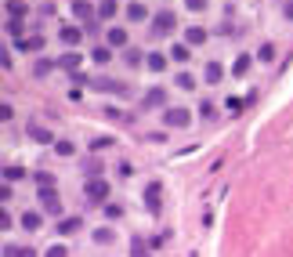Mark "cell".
Returning a JSON list of instances; mask_svg holds the SVG:
<instances>
[{"label": "cell", "mask_w": 293, "mask_h": 257, "mask_svg": "<svg viewBox=\"0 0 293 257\" xmlns=\"http://www.w3.org/2000/svg\"><path fill=\"white\" fill-rule=\"evenodd\" d=\"M83 196H87V203H105V199H109V181H105V178H87Z\"/></svg>", "instance_id": "cell-1"}, {"label": "cell", "mask_w": 293, "mask_h": 257, "mask_svg": "<svg viewBox=\"0 0 293 257\" xmlns=\"http://www.w3.org/2000/svg\"><path fill=\"white\" fill-rule=\"evenodd\" d=\"M163 123H166V127H188V123H192V109H181V105L163 109Z\"/></svg>", "instance_id": "cell-2"}, {"label": "cell", "mask_w": 293, "mask_h": 257, "mask_svg": "<svg viewBox=\"0 0 293 257\" xmlns=\"http://www.w3.org/2000/svg\"><path fill=\"white\" fill-rule=\"evenodd\" d=\"M36 196H40V206H44L51 218H58V214H62V199H58V192H55V189H40Z\"/></svg>", "instance_id": "cell-3"}, {"label": "cell", "mask_w": 293, "mask_h": 257, "mask_svg": "<svg viewBox=\"0 0 293 257\" xmlns=\"http://www.w3.org/2000/svg\"><path fill=\"white\" fill-rule=\"evenodd\" d=\"M145 206H149V214H159V206H163V185L159 181L145 185Z\"/></svg>", "instance_id": "cell-4"}, {"label": "cell", "mask_w": 293, "mask_h": 257, "mask_svg": "<svg viewBox=\"0 0 293 257\" xmlns=\"http://www.w3.org/2000/svg\"><path fill=\"white\" fill-rule=\"evenodd\" d=\"M174 26H178V15L174 11H159L156 18H152V33H174Z\"/></svg>", "instance_id": "cell-5"}, {"label": "cell", "mask_w": 293, "mask_h": 257, "mask_svg": "<svg viewBox=\"0 0 293 257\" xmlns=\"http://www.w3.org/2000/svg\"><path fill=\"white\" fill-rule=\"evenodd\" d=\"M94 15H98V11L91 8V0H72V18H80V22H87V26H91Z\"/></svg>", "instance_id": "cell-6"}, {"label": "cell", "mask_w": 293, "mask_h": 257, "mask_svg": "<svg viewBox=\"0 0 293 257\" xmlns=\"http://www.w3.org/2000/svg\"><path fill=\"white\" fill-rule=\"evenodd\" d=\"M26 134H29L33 142H40V145H55V134L47 131V127H40V123H29V127H26Z\"/></svg>", "instance_id": "cell-7"}, {"label": "cell", "mask_w": 293, "mask_h": 257, "mask_svg": "<svg viewBox=\"0 0 293 257\" xmlns=\"http://www.w3.org/2000/svg\"><path fill=\"white\" fill-rule=\"evenodd\" d=\"M58 40L65 48H76L80 40H83V29H76V26H62V33H58Z\"/></svg>", "instance_id": "cell-8"}, {"label": "cell", "mask_w": 293, "mask_h": 257, "mask_svg": "<svg viewBox=\"0 0 293 257\" xmlns=\"http://www.w3.org/2000/svg\"><path fill=\"white\" fill-rule=\"evenodd\" d=\"M105 44H109V48H127V29H123V26H112V29L105 33Z\"/></svg>", "instance_id": "cell-9"}, {"label": "cell", "mask_w": 293, "mask_h": 257, "mask_svg": "<svg viewBox=\"0 0 293 257\" xmlns=\"http://www.w3.org/2000/svg\"><path fill=\"white\" fill-rule=\"evenodd\" d=\"M80 62H83V55H80V51H65V55L58 58V65H62V69H69L72 76L80 73Z\"/></svg>", "instance_id": "cell-10"}, {"label": "cell", "mask_w": 293, "mask_h": 257, "mask_svg": "<svg viewBox=\"0 0 293 257\" xmlns=\"http://www.w3.org/2000/svg\"><path fill=\"white\" fill-rule=\"evenodd\" d=\"M94 91H112V95H127V83H116V80H91Z\"/></svg>", "instance_id": "cell-11"}, {"label": "cell", "mask_w": 293, "mask_h": 257, "mask_svg": "<svg viewBox=\"0 0 293 257\" xmlns=\"http://www.w3.org/2000/svg\"><path fill=\"white\" fill-rule=\"evenodd\" d=\"M185 44H188V48L206 44V29H203V26H188V29H185Z\"/></svg>", "instance_id": "cell-12"}, {"label": "cell", "mask_w": 293, "mask_h": 257, "mask_svg": "<svg viewBox=\"0 0 293 257\" xmlns=\"http://www.w3.org/2000/svg\"><path fill=\"white\" fill-rule=\"evenodd\" d=\"M55 65H58V62H51V58H36V62H33V76H36V80H44V76L55 73Z\"/></svg>", "instance_id": "cell-13"}, {"label": "cell", "mask_w": 293, "mask_h": 257, "mask_svg": "<svg viewBox=\"0 0 293 257\" xmlns=\"http://www.w3.org/2000/svg\"><path fill=\"white\" fill-rule=\"evenodd\" d=\"M127 18L131 22H145L149 18V8L141 4V0H131V4H127Z\"/></svg>", "instance_id": "cell-14"}, {"label": "cell", "mask_w": 293, "mask_h": 257, "mask_svg": "<svg viewBox=\"0 0 293 257\" xmlns=\"http://www.w3.org/2000/svg\"><path fill=\"white\" fill-rule=\"evenodd\" d=\"M159 105H166V91L163 87H152L145 95V109H159Z\"/></svg>", "instance_id": "cell-15"}, {"label": "cell", "mask_w": 293, "mask_h": 257, "mask_svg": "<svg viewBox=\"0 0 293 257\" xmlns=\"http://www.w3.org/2000/svg\"><path fill=\"white\" fill-rule=\"evenodd\" d=\"M4 11H8V18H15V22H22L29 8L22 4V0H8V4H4Z\"/></svg>", "instance_id": "cell-16"}, {"label": "cell", "mask_w": 293, "mask_h": 257, "mask_svg": "<svg viewBox=\"0 0 293 257\" xmlns=\"http://www.w3.org/2000/svg\"><path fill=\"white\" fill-rule=\"evenodd\" d=\"M166 62H170V58H166L163 51H152V55L145 58V65H149L152 73H163V69H166Z\"/></svg>", "instance_id": "cell-17"}, {"label": "cell", "mask_w": 293, "mask_h": 257, "mask_svg": "<svg viewBox=\"0 0 293 257\" xmlns=\"http://www.w3.org/2000/svg\"><path fill=\"white\" fill-rule=\"evenodd\" d=\"M40 225H44V218H40L36 210H26V214H22V228H26V232H36Z\"/></svg>", "instance_id": "cell-18"}, {"label": "cell", "mask_w": 293, "mask_h": 257, "mask_svg": "<svg viewBox=\"0 0 293 257\" xmlns=\"http://www.w3.org/2000/svg\"><path fill=\"white\" fill-rule=\"evenodd\" d=\"M225 80V65L221 62H206V83H221Z\"/></svg>", "instance_id": "cell-19"}, {"label": "cell", "mask_w": 293, "mask_h": 257, "mask_svg": "<svg viewBox=\"0 0 293 257\" xmlns=\"http://www.w3.org/2000/svg\"><path fill=\"white\" fill-rule=\"evenodd\" d=\"M26 178V167H18V163H4V181L11 185V181H22Z\"/></svg>", "instance_id": "cell-20"}, {"label": "cell", "mask_w": 293, "mask_h": 257, "mask_svg": "<svg viewBox=\"0 0 293 257\" xmlns=\"http://www.w3.org/2000/svg\"><path fill=\"white\" fill-rule=\"evenodd\" d=\"M18 51H44V36H26V40H18Z\"/></svg>", "instance_id": "cell-21"}, {"label": "cell", "mask_w": 293, "mask_h": 257, "mask_svg": "<svg viewBox=\"0 0 293 257\" xmlns=\"http://www.w3.org/2000/svg\"><path fill=\"white\" fill-rule=\"evenodd\" d=\"M80 225H83V218H62L58 221V232L62 236H72V232H80Z\"/></svg>", "instance_id": "cell-22"}, {"label": "cell", "mask_w": 293, "mask_h": 257, "mask_svg": "<svg viewBox=\"0 0 293 257\" xmlns=\"http://www.w3.org/2000/svg\"><path fill=\"white\" fill-rule=\"evenodd\" d=\"M116 11H119V4H116V0H102V4H98V18H105V22H109Z\"/></svg>", "instance_id": "cell-23"}, {"label": "cell", "mask_w": 293, "mask_h": 257, "mask_svg": "<svg viewBox=\"0 0 293 257\" xmlns=\"http://www.w3.org/2000/svg\"><path fill=\"white\" fill-rule=\"evenodd\" d=\"M250 62H254V58H250V55L242 51V55L235 58V65H232V73H235V76H246V73H250Z\"/></svg>", "instance_id": "cell-24"}, {"label": "cell", "mask_w": 293, "mask_h": 257, "mask_svg": "<svg viewBox=\"0 0 293 257\" xmlns=\"http://www.w3.org/2000/svg\"><path fill=\"white\" fill-rule=\"evenodd\" d=\"M170 58H174V62H188V58H192L188 44H174V48H170Z\"/></svg>", "instance_id": "cell-25"}, {"label": "cell", "mask_w": 293, "mask_h": 257, "mask_svg": "<svg viewBox=\"0 0 293 257\" xmlns=\"http://www.w3.org/2000/svg\"><path fill=\"white\" fill-rule=\"evenodd\" d=\"M131 257H152V253H149V246L141 243V236H134V239H131Z\"/></svg>", "instance_id": "cell-26"}, {"label": "cell", "mask_w": 293, "mask_h": 257, "mask_svg": "<svg viewBox=\"0 0 293 257\" xmlns=\"http://www.w3.org/2000/svg\"><path fill=\"white\" fill-rule=\"evenodd\" d=\"M91 58H94L98 65H105V62L112 58V48H109V44H102V48H94V55H91Z\"/></svg>", "instance_id": "cell-27"}, {"label": "cell", "mask_w": 293, "mask_h": 257, "mask_svg": "<svg viewBox=\"0 0 293 257\" xmlns=\"http://www.w3.org/2000/svg\"><path fill=\"white\" fill-rule=\"evenodd\" d=\"M83 174H87V178H102V163L98 159H87V163H83Z\"/></svg>", "instance_id": "cell-28"}, {"label": "cell", "mask_w": 293, "mask_h": 257, "mask_svg": "<svg viewBox=\"0 0 293 257\" xmlns=\"http://www.w3.org/2000/svg\"><path fill=\"white\" fill-rule=\"evenodd\" d=\"M55 152H58V156H76V145L62 138V142H55Z\"/></svg>", "instance_id": "cell-29"}, {"label": "cell", "mask_w": 293, "mask_h": 257, "mask_svg": "<svg viewBox=\"0 0 293 257\" xmlns=\"http://www.w3.org/2000/svg\"><path fill=\"white\" fill-rule=\"evenodd\" d=\"M123 62H127L131 69H138V65H141V51H134V48H131V51H123Z\"/></svg>", "instance_id": "cell-30"}, {"label": "cell", "mask_w": 293, "mask_h": 257, "mask_svg": "<svg viewBox=\"0 0 293 257\" xmlns=\"http://www.w3.org/2000/svg\"><path fill=\"white\" fill-rule=\"evenodd\" d=\"M112 239H116V236H112V228H98V232H94V243H102V246H109Z\"/></svg>", "instance_id": "cell-31"}, {"label": "cell", "mask_w": 293, "mask_h": 257, "mask_svg": "<svg viewBox=\"0 0 293 257\" xmlns=\"http://www.w3.org/2000/svg\"><path fill=\"white\" fill-rule=\"evenodd\" d=\"M178 87H181V91H192V87H196L192 73H178Z\"/></svg>", "instance_id": "cell-32"}, {"label": "cell", "mask_w": 293, "mask_h": 257, "mask_svg": "<svg viewBox=\"0 0 293 257\" xmlns=\"http://www.w3.org/2000/svg\"><path fill=\"white\" fill-rule=\"evenodd\" d=\"M4 29H8V36H18V40H22V29H26V26H22V22H15V18H8V26H4Z\"/></svg>", "instance_id": "cell-33"}, {"label": "cell", "mask_w": 293, "mask_h": 257, "mask_svg": "<svg viewBox=\"0 0 293 257\" xmlns=\"http://www.w3.org/2000/svg\"><path fill=\"white\" fill-rule=\"evenodd\" d=\"M257 58H261V62H275V48H272V44H261Z\"/></svg>", "instance_id": "cell-34"}, {"label": "cell", "mask_w": 293, "mask_h": 257, "mask_svg": "<svg viewBox=\"0 0 293 257\" xmlns=\"http://www.w3.org/2000/svg\"><path fill=\"white\" fill-rule=\"evenodd\" d=\"M44 257H69V250H65L62 243H55V246H47V250H44Z\"/></svg>", "instance_id": "cell-35"}, {"label": "cell", "mask_w": 293, "mask_h": 257, "mask_svg": "<svg viewBox=\"0 0 293 257\" xmlns=\"http://www.w3.org/2000/svg\"><path fill=\"white\" fill-rule=\"evenodd\" d=\"M112 145V138H94L91 142V152H102V149H109Z\"/></svg>", "instance_id": "cell-36"}, {"label": "cell", "mask_w": 293, "mask_h": 257, "mask_svg": "<svg viewBox=\"0 0 293 257\" xmlns=\"http://www.w3.org/2000/svg\"><path fill=\"white\" fill-rule=\"evenodd\" d=\"M225 109H228V112H242V98H228Z\"/></svg>", "instance_id": "cell-37"}, {"label": "cell", "mask_w": 293, "mask_h": 257, "mask_svg": "<svg viewBox=\"0 0 293 257\" xmlns=\"http://www.w3.org/2000/svg\"><path fill=\"white\" fill-rule=\"evenodd\" d=\"M188 11H206V0H185Z\"/></svg>", "instance_id": "cell-38"}, {"label": "cell", "mask_w": 293, "mask_h": 257, "mask_svg": "<svg viewBox=\"0 0 293 257\" xmlns=\"http://www.w3.org/2000/svg\"><path fill=\"white\" fill-rule=\"evenodd\" d=\"M214 109H217V105H214V102H203V105H199V112H203V116H206V120H210V116H214Z\"/></svg>", "instance_id": "cell-39"}, {"label": "cell", "mask_w": 293, "mask_h": 257, "mask_svg": "<svg viewBox=\"0 0 293 257\" xmlns=\"http://www.w3.org/2000/svg\"><path fill=\"white\" fill-rule=\"evenodd\" d=\"M105 214H109V218H119L123 206H119V203H109V206H105Z\"/></svg>", "instance_id": "cell-40"}, {"label": "cell", "mask_w": 293, "mask_h": 257, "mask_svg": "<svg viewBox=\"0 0 293 257\" xmlns=\"http://www.w3.org/2000/svg\"><path fill=\"white\" fill-rule=\"evenodd\" d=\"M282 11H286V18H293V0H286V8H282Z\"/></svg>", "instance_id": "cell-41"}, {"label": "cell", "mask_w": 293, "mask_h": 257, "mask_svg": "<svg viewBox=\"0 0 293 257\" xmlns=\"http://www.w3.org/2000/svg\"><path fill=\"white\" fill-rule=\"evenodd\" d=\"M22 257H36V253H33V250H22Z\"/></svg>", "instance_id": "cell-42"}, {"label": "cell", "mask_w": 293, "mask_h": 257, "mask_svg": "<svg viewBox=\"0 0 293 257\" xmlns=\"http://www.w3.org/2000/svg\"><path fill=\"white\" fill-rule=\"evenodd\" d=\"M98 4H102V0H98Z\"/></svg>", "instance_id": "cell-43"}, {"label": "cell", "mask_w": 293, "mask_h": 257, "mask_svg": "<svg viewBox=\"0 0 293 257\" xmlns=\"http://www.w3.org/2000/svg\"><path fill=\"white\" fill-rule=\"evenodd\" d=\"M192 257H196V253H192Z\"/></svg>", "instance_id": "cell-44"}]
</instances>
